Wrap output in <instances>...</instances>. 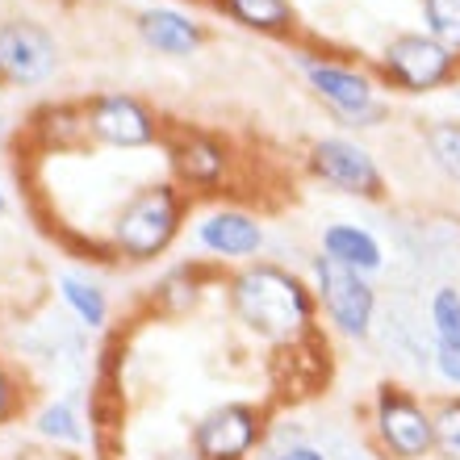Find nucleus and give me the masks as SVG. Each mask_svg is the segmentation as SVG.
<instances>
[{
  "label": "nucleus",
  "instance_id": "nucleus-1",
  "mask_svg": "<svg viewBox=\"0 0 460 460\" xmlns=\"http://www.w3.org/2000/svg\"><path fill=\"white\" fill-rule=\"evenodd\" d=\"M230 318L252 340L272 348H297L318 335V302L305 272L277 260H252L243 268H230L222 280Z\"/></svg>",
  "mask_w": 460,
  "mask_h": 460
},
{
  "label": "nucleus",
  "instance_id": "nucleus-2",
  "mask_svg": "<svg viewBox=\"0 0 460 460\" xmlns=\"http://www.w3.org/2000/svg\"><path fill=\"white\" fill-rule=\"evenodd\" d=\"M193 197L176 181H151L134 189L110 222V252L126 264H151L181 239Z\"/></svg>",
  "mask_w": 460,
  "mask_h": 460
},
{
  "label": "nucleus",
  "instance_id": "nucleus-3",
  "mask_svg": "<svg viewBox=\"0 0 460 460\" xmlns=\"http://www.w3.org/2000/svg\"><path fill=\"white\" fill-rule=\"evenodd\" d=\"M297 67H302L310 93L327 105L331 118L340 121L343 130H373V126L389 121V101L381 97L376 72L351 59L323 55V50H302Z\"/></svg>",
  "mask_w": 460,
  "mask_h": 460
},
{
  "label": "nucleus",
  "instance_id": "nucleus-4",
  "mask_svg": "<svg viewBox=\"0 0 460 460\" xmlns=\"http://www.w3.org/2000/svg\"><path fill=\"white\" fill-rule=\"evenodd\" d=\"M368 436L381 460H436V411L414 389L381 381L368 398Z\"/></svg>",
  "mask_w": 460,
  "mask_h": 460
},
{
  "label": "nucleus",
  "instance_id": "nucleus-5",
  "mask_svg": "<svg viewBox=\"0 0 460 460\" xmlns=\"http://www.w3.org/2000/svg\"><path fill=\"white\" fill-rule=\"evenodd\" d=\"M305 280L314 289L318 314L327 318V327L351 343L373 340L376 314H381V293H376L373 277H364L356 268H343L327 260L323 252L310 255L305 264Z\"/></svg>",
  "mask_w": 460,
  "mask_h": 460
},
{
  "label": "nucleus",
  "instance_id": "nucleus-6",
  "mask_svg": "<svg viewBox=\"0 0 460 460\" xmlns=\"http://www.w3.org/2000/svg\"><path fill=\"white\" fill-rule=\"evenodd\" d=\"M376 80L402 97H431L460 84V59L427 30H402L389 34L376 55Z\"/></svg>",
  "mask_w": 460,
  "mask_h": 460
},
{
  "label": "nucleus",
  "instance_id": "nucleus-7",
  "mask_svg": "<svg viewBox=\"0 0 460 460\" xmlns=\"http://www.w3.org/2000/svg\"><path fill=\"white\" fill-rule=\"evenodd\" d=\"M305 172L314 176L318 184H327L331 193L356 197V201H385L389 184L385 172L376 164V155L360 138H348V134H323L305 146Z\"/></svg>",
  "mask_w": 460,
  "mask_h": 460
},
{
  "label": "nucleus",
  "instance_id": "nucleus-8",
  "mask_svg": "<svg viewBox=\"0 0 460 460\" xmlns=\"http://www.w3.org/2000/svg\"><path fill=\"white\" fill-rule=\"evenodd\" d=\"M268 439V411L255 402H222L189 427V448L201 460H255Z\"/></svg>",
  "mask_w": 460,
  "mask_h": 460
},
{
  "label": "nucleus",
  "instance_id": "nucleus-9",
  "mask_svg": "<svg viewBox=\"0 0 460 460\" xmlns=\"http://www.w3.org/2000/svg\"><path fill=\"white\" fill-rule=\"evenodd\" d=\"M193 239L206 252L209 264L243 268V264H252V260H264L268 226L255 209L239 206V201H226V206L206 209L193 222Z\"/></svg>",
  "mask_w": 460,
  "mask_h": 460
},
{
  "label": "nucleus",
  "instance_id": "nucleus-10",
  "mask_svg": "<svg viewBox=\"0 0 460 460\" xmlns=\"http://www.w3.org/2000/svg\"><path fill=\"white\" fill-rule=\"evenodd\" d=\"M164 151H168L172 181L184 193H218L230 181V146L197 126H176L164 130Z\"/></svg>",
  "mask_w": 460,
  "mask_h": 460
},
{
  "label": "nucleus",
  "instance_id": "nucleus-11",
  "mask_svg": "<svg viewBox=\"0 0 460 460\" xmlns=\"http://www.w3.org/2000/svg\"><path fill=\"white\" fill-rule=\"evenodd\" d=\"M59 67V42L34 17H9L0 22V84L34 88L47 84Z\"/></svg>",
  "mask_w": 460,
  "mask_h": 460
},
{
  "label": "nucleus",
  "instance_id": "nucleus-12",
  "mask_svg": "<svg viewBox=\"0 0 460 460\" xmlns=\"http://www.w3.org/2000/svg\"><path fill=\"white\" fill-rule=\"evenodd\" d=\"M84 118L93 143L118 146V151H143V146L164 143L155 110L134 93H97L93 101H84Z\"/></svg>",
  "mask_w": 460,
  "mask_h": 460
},
{
  "label": "nucleus",
  "instance_id": "nucleus-13",
  "mask_svg": "<svg viewBox=\"0 0 460 460\" xmlns=\"http://www.w3.org/2000/svg\"><path fill=\"white\" fill-rule=\"evenodd\" d=\"M134 30L143 38V47H151L155 55H168V59H189L209 42L206 22H197L193 13L172 9V4H146L134 17Z\"/></svg>",
  "mask_w": 460,
  "mask_h": 460
},
{
  "label": "nucleus",
  "instance_id": "nucleus-14",
  "mask_svg": "<svg viewBox=\"0 0 460 460\" xmlns=\"http://www.w3.org/2000/svg\"><path fill=\"white\" fill-rule=\"evenodd\" d=\"M218 280H226V272H222L218 264H209L206 255H201V260H184V264L168 268V272L151 285V305H155V314H164V318H184L206 302L209 285H218Z\"/></svg>",
  "mask_w": 460,
  "mask_h": 460
},
{
  "label": "nucleus",
  "instance_id": "nucleus-15",
  "mask_svg": "<svg viewBox=\"0 0 460 460\" xmlns=\"http://www.w3.org/2000/svg\"><path fill=\"white\" fill-rule=\"evenodd\" d=\"M318 252L343 268H356L364 277H376V272L385 268V247H381V239H376L368 226L348 222V218H335L318 230Z\"/></svg>",
  "mask_w": 460,
  "mask_h": 460
},
{
  "label": "nucleus",
  "instance_id": "nucleus-16",
  "mask_svg": "<svg viewBox=\"0 0 460 460\" xmlns=\"http://www.w3.org/2000/svg\"><path fill=\"white\" fill-rule=\"evenodd\" d=\"M209 9L226 22L264 38H293L297 34V4L293 0H209Z\"/></svg>",
  "mask_w": 460,
  "mask_h": 460
},
{
  "label": "nucleus",
  "instance_id": "nucleus-17",
  "mask_svg": "<svg viewBox=\"0 0 460 460\" xmlns=\"http://www.w3.org/2000/svg\"><path fill=\"white\" fill-rule=\"evenodd\" d=\"M55 293H59V302L72 310V318L84 331H105V323H110V297H105V289L93 277H84V272H59L55 277Z\"/></svg>",
  "mask_w": 460,
  "mask_h": 460
},
{
  "label": "nucleus",
  "instance_id": "nucleus-18",
  "mask_svg": "<svg viewBox=\"0 0 460 460\" xmlns=\"http://www.w3.org/2000/svg\"><path fill=\"white\" fill-rule=\"evenodd\" d=\"M30 130L47 151H67V146H80L84 138H93L84 105H42L30 118Z\"/></svg>",
  "mask_w": 460,
  "mask_h": 460
},
{
  "label": "nucleus",
  "instance_id": "nucleus-19",
  "mask_svg": "<svg viewBox=\"0 0 460 460\" xmlns=\"http://www.w3.org/2000/svg\"><path fill=\"white\" fill-rule=\"evenodd\" d=\"M34 431L47 439V444H55V448H84L88 439H93V431L84 427V414H80V406H75L72 398L47 402V406L34 414Z\"/></svg>",
  "mask_w": 460,
  "mask_h": 460
},
{
  "label": "nucleus",
  "instance_id": "nucleus-20",
  "mask_svg": "<svg viewBox=\"0 0 460 460\" xmlns=\"http://www.w3.org/2000/svg\"><path fill=\"white\" fill-rule=\"evenodd\" d=\"M423 146L439 176L460 184V118H431L423 126Z\"/></svg>",
  "mask_w": 460,
  "mask_h": 460
},
{
  "label": "nucleus",
  "instance_id": "nucleus-21",
  "mask_svg": "<svg viewBox=\"0 0 460 460\" xmlns=\"http://www.w3.org/2000/svg\"><path fill=\"white\" fill-rule=\"evenodd\" d=\"M427 327H431V348L460 351V289L456 285H436L427 297Z\"/></svg>",
  "mask_w": 460,
  "mask_h": 460
},
{
  "label": "nucleus",
  "instance_id": "nucleus-22",
  "mask_svg": "<svg viewBox=\"0 0 460 460\" xmlns=\"http://www.w3.org/2000/svg\"><path fill=\"white\" fill-rule=\"evenodd\" d=\"M423 30L460 59V0H419Z\"/></svg>",
  "mask_w": 460,
  "mask_h": 460
},
{
  "label": "nucleus",
  "instance_id": "nucleus-23",
  "mask_svg": "<svg viewBox=\"0 0 460 460\" xmlns=\"http://www.w3.org/2000/svg\"><path fill=\"white\" fill-rule=\"evenodd\" d=\"M431 411H436V456L460 460V394H439Z\"/></svg>",
  "mask_w": 460,
  "mask_h": 460
},
{
  "label": "nucleus",
  "instance_id": "nucleus-24",
  "mask_svg": "<svg viewBox=\"0 0 460 460\" xmlns=\"http://www.w3.org/2000/svg\"><path fill=\"white\" fill-rule=\"evenodd\" d=\"M255 460H331V456H327V448H318L314 439H305V436H297V439L268 436Z\"/></svg>",
  "mask_w": 460,
  "mask_h": 460
},
{
  "label": "nucleus",
  "instance_id": "nucleus-25",
  "mask_svg": "<svg viewBox=\"0 0 460 460\" xmlns=\"http://www.w3.org/2000/svg\"><path fill=\"white\" fill-rule=\"evenodd\" d=\"M431 373H436V381H444L452 394H460V351L431 348Z\"/></svg>",
  "mask_w": 460,
  "mask_h": 460
},
{
  "label": "nucleus",
  "instance_id": "nucleus-26",
  "mask_svg": "<svg viewBox=\"0 0 460 460\" xmlns=\"http://www.w3.org/2000/svg\"><path fill=\"white\" fill-rule=\"evenodd\" d=\"M17 411H22V394H17V381H13L9 364L0 360V423H9Z\"/></svg>",
  "mask_w": 460,
  "mask_h": 460
},
{
  "label": "nucleus",
  "instance_id": "nucleus-27",
  "mask_svg": "<svg viewBox=\"0 0 460 460\" xmlns=\"http://www.w3.org/2000/svg\"><path fill=\"white\" fill-rule=\"evenodd\" d=\"M155 460H201V456H197V452L184 444V448H164V452H155Z\"/></svg>",
  "mask_w": 460,
  "mask_h": 460
},
{
  "label": "nucleus",
  "instance_id": "nucleus-28",
  "mask_svg": "<svg viewBox=\"0 0 460 460\" xmlns=\"http://www.w3.org/2000/svg\"><path fill=\"white\" fill-rule=\"evenodd\" d=\"M9 214V197H4V189H0V218Z\"/></svg>",
  "mask_w": 460,
  "mask_h": 460
}]
</instances>
